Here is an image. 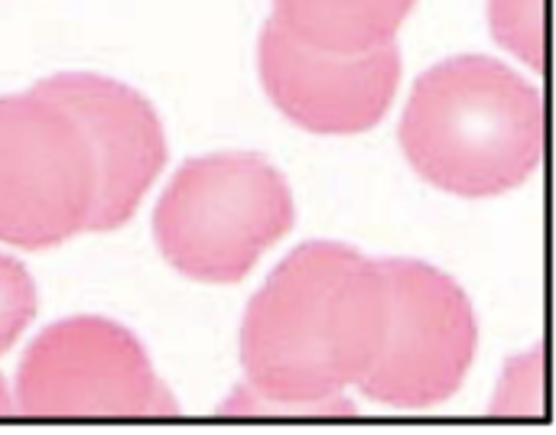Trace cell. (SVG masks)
I'll return each instance as SVG.
<instances>
[{
  "label": "cell",
  "mask_w": 556,
  "mask_h": 435,
  "mask_svg": "<svg viewBox=\"0 0 556 435\" xmlns=\"http://www.w3.org/2000/svg\"><path fill=\"white\" fill-rule=\"evenodd\" d=\"M388 325L381 260L336 241L296 247L251 299L241 325L244 391L228 413H352L342 397L378 358Z\"/></svg>",
  "instance_id": "1"
},
{
  "label": "cell",
  "mask_w": 556,
  "mask_h": 435,
  "mask_svg": "<svg viewBox=\"0 0 556 435\" xmlns=\"http://www.w3.org/2000/svg\"><path fill=\"white\" fill-rule=\"evenodd\" d=\"M397 137L430 185L463 199L505 195L544 163V94L498 59L456 55L417 78Z\"/></svg>",
  "instance_id": "2"
},
{
  "label": "cell",
  "mask_w": 556,
  "mask_h": 435,
  "mask_svg": "<svg viewBox=\"0 0 556 435\" xmlns=\"http://www.w3.org/2000/svg\"><path fill=\"white\" fill-rule=\"evenodd\" d=\"M293 192L254 153L189 159L153 212V238L169 267L199 283H238L293 228Z\"/></svg>",
  "instance_id": "3"
},
{
  "label": "cell",
  "mask_w": 556,
  "mask_h": 435,
  "mask_svg": "<svg viewBox=\"0 0 556 435\" xmlns=\"http://www.w3.org/2000/svg\"><path fill=\"white\" fill-rule=\"evenodd\" d=\"M94 153L72 111L42 85L0 98V241L46 251L91 231Z\"/></svg>",
  "instance_id": "4"
},
{
  "label": "cell",
  "mask_w": 556,
  "mask_h": 435,
  "mask_svg": "<svg viewBox=\"0 0 556 435\" xmlns=\"http://www.w3.org/2000/svg\"><path fill=\"white\" fill-rule=\"evenodd\" d=\"M381 264L388 277V325L358 391L397 410L446 404L476 361L479 322L472 303L453 277L430 264Z\"/></svg>",
  "instance_id": "5"
},
{
  "label": "cell",
  "mask_w": 556,
  "mask_h": 435,
  "mask_svg": "<svg viewBox=\"0 0 556 435\" xmlns=\"http://www.w3.org/2000/svg\"><path fill=\"white\" fill-rule=\"evenodd\" d=\"M23 417H176L143 345L117 322L78 316L46 329L16 374Z\"/></svg>",
  "instance_id": "6"
},
{
  "label": "cell",
  "mask_w": 556,
  "mask_h": 435,
  "mask_svg": "<svg viewBox=\"0 0 556 435\" xmlns=\"http://www.w3.org/2000/svg\"><path fill=\"white\" fill-rule=\"evenodd\" d=\"M257 65L264 91L296 127L339 137L381 124L404 68L394 42L365 52H332L300 39L274 16L261 33Z\"/></svg>",
  "instance_id": "7"
},
{
  "label": "cell",
  "mask_w": 556,
  "mask_h": 435,
  "mask_svg": "<svg viewBox=\"0 0 556 435\" xmlns=\"http://www.w3.org/2000/svg\"><path fill=\"white\" fill-rule=\"evenodd\" d=\"M39 85L72 111L94 153L98 199L91 231L121 228L166 163V133L153 104L94 72H62Z\"/></svg>",
  "instance_id": "8"
},
{
  "label": "cell",
  "mask_w": 556,
  "mask_h": 435,
  "mask_svg": "<svg viewBox=\"0 0 556 435\" xmlns=\"http://www.w3.org/2000/svg\"><path fill=\"white\" fill-rule=\"evenodd\" d=\"M414 3L417 0H274V20L319 49L365 52L394 42Z\"/></svg>",
  "instance_id": "9"
},
{
  "label": "cell",
  "mask_w": 556,
  "mask_h": 435,
  "mask_svg": "<svg viewBox=\"0 0 556 435\" xmlns=\"http://www.w3.org/2000/svg\"><path fill=\"white\" fill-rule=\"evenodd\" d=\"M492 36L534 72L547 65V0H489Z\"/></svg>",
  "instance_id": "10"
},
{
  "label": "cell",
  "mask_w": 556,
  "mask_h": 435,
  "mask_svg": "<svg viewBox=\"0 0 556 435\" xmlns=\"http://www.w3.org/2000/svg\"><path fill=\"white\" fill-rule=\"evenodd\" d=\"M36 316V286L26 267L0 254V355L16 345L23 329Z\"/></svg>",
  "instance_id": "11"
},
{
  "label": "cell",
  "mask_w": 556,
  "mask_h": 435,
  "mask_svg": "<svg viewBox=\"0 0 556 435\" xmlns=\"http://www.w3.org/2000/svg\"><path fill=\"white\" fill-rule=\"evenodd\" d=\"M13 410H16V400H13V394L7 391L3 378H0V417H10Z\"/></svg>",
  "instance_id": "12"
}]
</instances>
